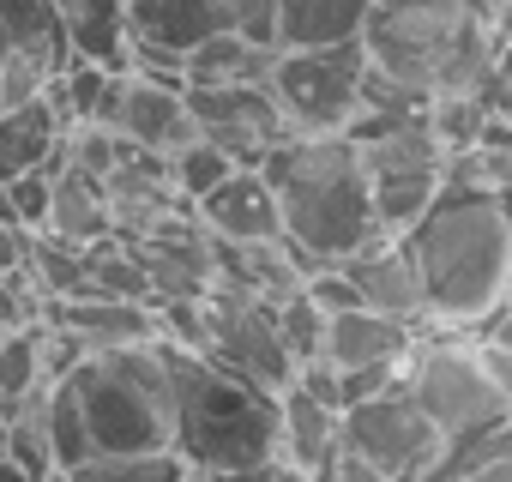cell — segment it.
<instances>
[{"label":"cell","mask_w":512,"mask_h":482,"mask_svg":"<svg viewBox=\"0 0 512 482\" xmlns=\"http://www.w3.org/2000/svg\"><path fill=\"white\" fill-rule=\"evenodd\" d=\"M422 284L428 326L440 332H476L500 302L512 278V199L446 181L434 205L398 235Z\"/></svg>","instance_id":"6da1fadb"},{"label":"cell","mask_w":512,"mask_h":482,"mask_svg":"<svg viewBox=\"0 0 512 482\" xmlns=\"http://www.w3.org/2000/svg\"><path fill=\"white\" fill-rule=\"evenodd\" d=\"M500 25H506V0H374L362 49L368 61L422 91H482L500 55Z\"/></svg>","instance_id":"7a4b0ae2"},{"label":"cell","mask_w":512,"mask_h":482,"mask_svg":"<svg viewBox=\"0 0 512 482\" xmlns=\"http://www.w3.org/2000/svg\"><path fill=\"white\" fill-rule=\"evenodd\" d=\"M266 181L278 193L284 241H296L314 266H344L350 254H362L368 241L386 235L374 217L362 145L350 133H326V139L290 133L266 157Z\"/></svg>","instance_id":"3957f363"},{"label":"cell","mask_w":512,"mask_h":482,"mask_svg":"<svg viewBox=\"0 0 512 482\" xmlns=\"http://www.w3.org/2000/svg\"><path fill=\"white\" fill-rule=\"evenodd\" d=\"M169 398H175V458L199 476H235L278 458V392L253 386L211 362L205 350H181L163 338Z\"/></svg>","instance_id":"277c9868"},{"label":"cell","mask_w":512,"mask_h":482,"mask_svg":"<svg viewBox=\"0 0 512 482\" xmlns=\"http://www.w3.org/2000/svg\"><path fill=\"white\" fill-rule=\"evenodd\" d=\"M67 386L79 398L91 458L97 452H169L175 446V398H169L163 338L91 350L67 374Z\"/></svg>","instance_id":"5b68a950"},{"label":"cell","mask_w":512,"mask_h":482,"mask_svg":"<svg viewBox=\"0 0 512 482\" xmlns=\"http://www.w3.org/2000/svg\"><path fill=\"white\" fill-rule=\"evenodd\" d=\"M404 386L416 392V404L434 416V428L446 434V446H470V440H488L512 422V404L488 386L482 362H476V344L470 338H416L410 362H404Z\"/></svg>","instance_id":"8992f818"},{"label":"cell","mask_w":512,"mask_h":482,"mask_svg":"<svg viewBox=\"0 0 512 482\" xmlns=\"http://www.w3.org/2000/svg\"><path fill=\"white\" fill-rule=\"evenodd\" d=\"M362 79H368V49L356 37V43H332V49H278V67H272L266 91H272L290 133L326 139V133L356 127Z\"/></svg>","instance_id":"52a82bcc"},{"label":"cell","mask_w":512,"mask_h":482,"mask_svg":"<svg viewBox=\"0 0 512 482\" xmlns=\"http://www.w3.org/2000/svg\"><path fill=\"white\" fill-rule=\"evenodd\" d=\"M338 440L368 458L386 482H422L440 458H446V434L434 428V416L416 404V392L398 380L362 404H350L338 416Z\"/></svg>","instance_id":"ba28073f"},{"label":"cell","mask_w":512,"mask_h":482,"mask_svg":"<svg viewBox=\"0 0 512 482\" xmlns=\"http://www.w3.org/2000/svg\"><path fill=\"white\" fill-rule=\"evenodd\" d=\"M356 145H362V169H368V193H374L380 229L404 235L434 205V193L446 187V163L452 157L440 151V139L428 133V121L386 127V133H368Z\"/></svg>","instance_id":"9c48e42d"},{"label":"cell","mask_w":512,"mask_h":482,"mask_svg":"<svg viewBox=\"0 0 512 482\" xmlns=\"http://www.w3.org/2000/svg\"><path fill=\"white\" fill-rule=\"evenodd\" d=\"M205 326H211V338H205L211 362H223L229 374L266 386V392H290L296 362L278 332V302H266L247 284H217L205 296Z\"/></svg>","instance_id":"30bf717a"},{"label":"cell","mask_w":512,"mask_h":482,"mask_svg":"<svg viewBox=\"0 0 512 482\" xmlns=\"http://www.w3.org/2000/svg\"><path fill=\"white\" fill-rule=\"evenodd\" d=\"M187 115L205 145H217L235 169H266V157L290 139L266 85H187Z\"/></svg>","instance_id":"8fae6325"},{"label":"cell","mask_w":512,"mask_h":482,"mask_svg":"<svg viewBox=\"0 0 512 482\" xmlns=\"http://www.w3.org/2000/svg\"><path fill=\"white\" fill-rule=\"evenodd\" d=\"M127 25H133V67L127 73H157L187 85V55L229 31L223 25V0H127Z\"/></svg>","instance_id":"7c38bea8"},{"label":"cell","mask_w":512,"mask_h":482,"mask_svg":"<svg viewBox=\"0 0 512 482\" xmlns=\"http://www.w3.org/2000/svg\"><path fill=\"white\" fill-rule=\"evenodd\" d=\"M127 145L139 151H157L169 157L175 145L193 139V115H187V85L181 79H157V73H121L115 85V103H109V121Z\"/></svg>","instance_id":"4fadbf2b"},{"label":"cell","mask_w":512,"mask_h":482,"mask_svg":"<svg viewBox=\"0 0 512 482\" xmlns=\"http://www.w3.org/2000/svg\"><path fill=\"white\" fill-rule=\"evenodd\" d=\"M193 217H199L217 241H229V248H253V241H278V235H284L278 193H272L266 169H229V175L193 205Z\"/></svg>","instance_id":"5bb4252c"},{"label":"cell","mask_w":512,"mask_h":482,"mask_svg":"<svg viewBox=\"0 0 512 482\" xmlns=\"http://www.w3.org/2000/svg\"><path fill=\"white\" fill-rule=\"evenodd\" d=\"M416 332L422 326H404L392 314H374V308H344L326 320V350L320 362H332L338 374H368V368H404L410 350H416Z\"/></svg>","instance_id":"9a60e30c"},{"label":"cell","mask_w":512,"mask_h":482,"mask_svg":"<svg viewBox=\"0 0 512 482\" xmlns=\"http://www.w3.org/2000/svg\"><path fill=\"white\" fill-rule=\"evenodd\" d=\"M338 272L356 284L362 308H374V314H392V320H404V326H428L422 284H416V266H410V254H404V241H398V235H380V241H368V248H362V254H350Z\"/></svg>","instance_id":"2e32d148"},{"label":"cell","mask_w":512,"mask_h":482,"mask_svg":"<svg viewBox=\"0 0 512 482\" xmlns=\"http://www.w3.org/2000/svg\"><path fill=\"white\" fill-rule=\"evenodd\" d=\"M67 133H73V121L55 103V91L0 109V181L31 175V169H61L67 163Z\"/></svg>","instance_id":"e0dca14e"},{"label":"cell","mask_w":512,"mask_h":482,"mask_svg":"<svg viewBox=\"0 0 512 482\" xmlns=\"http://www.w3.org/2000/svg\"><path fill=\"white\" fill-rule=\"evenodd\" d=\"M61 37L73 49V61L127 73L133 67V25H127V0H49Z\"/></svg>","instance_id":"ac0fdd59"},{"label":"cell","mask_w":512,"mask_h":482,"mask_svg":"<svg viewBox=\"0 0 512 482\" xmlns=\"http://www.w3.org/2000/svg\"><path fill=\"white\" fill-rule=\"evenodd\" d=\"M37 235L73 241V248H97V241H109L115 235V211H109L103 175H91L79 163H61L55 169V193H49V223Z\"/></svg>","instance_id":"d6986e66"},{"label":"cell","mask_w":512,"mask_h":482,"mask_svg":"<svg viewBox=\"0 0 512 482\" xmlns=\"http://www.w3.org/2000/svg\"><path fill=\"white\" fill-rule=\"evenodd\" d=\"M49 320H61L67 332H79L91 350H115V344H151L157 332V308L151 302H121V296H79V302H49Z\"/></svg>","instance_id":"ffe728a7"},{"label":"cell","mask_w":512,"mask_h":482,"mask_svg":"<svg viewBox=\"0 0 512 482\" xmlns=\"http://www.w3.org/2000/svg\"><path fill=\"white\" fill-rule=\"evenodd\" d=\"M374 0H278V49L356 43Z\"/></svg>","instance_id":"44dd1931"},{"label":"cell","mask_w":512,"mask_h":482,"mask_svg":"<svg viewBox=\"0 0 512 482\" xmlns=\"http://www.w3.org/2000/svg\"><path fill=\"white\" fill-rule=\"evenodd\" d=\"M278 404H284V416H278V464H296V470L314 476L338 452V410H326L302 386L278 392Z\"/></svg>","instance_id":"7402d4cb"},{"label":"cell","mask_w":512,"mask_h":482,"mask_svg":"<svg viewBox=\"0 0 512 482\" xmlns=\"http://www.w3.org/2000/svg\"><path fill=\"white\" fill-rule=\"evenodd\" d=\"M278 67V49L272 43H247L235 31H217L205 37L193 55H187V85H266Z\"/></svg>","instance_id":"603a6c76"},{"label":"cell","mask_w":512,"mask_h":482,"mask_svg":"<svg viewBox=\"0 0 512 482\" xmlns=\"http://www.w3.org/2000/svg\"><path fill=\"white\" fill-rule=\"evenodd\" d=\"M43 320L7 332V344H0V416H13L31 392H43Z\"/></svg>","instance_id":"cb8c5ba5"},{"label":"cell","mask_w":512,"mask_h":482,"mask_svg":"<svg viewBox=\"0 0 512 482\" xmlns=\"http://www.w3.org/2000/svg\"><path fill=\"white\" fill-rule=\"evenodd\" d=\"M73 482H181L187 464L175 452H97L67 470Z\"/></svg>","instance_id":"d4e9b609"},{"label":"cell","mask_w":512,"mask_h":482,"mask_svg":"<svg viewBox=\"0 0 512 482\" xmlns=\"http://www.w3.org/2000/svg\"><path fill=\"white\" fill-rule=\"evenodd\" d=\"M229 169H235V163H229L217 145H205L199 133H193L187 145H175V151H169V187H175V199H181L187 211H193V205H199V199H205Z\"/></svg>","instance_id":"484cf974"},{"label":"cell","mask_w":512,"mask_h":482,"mask_svg":"<svg viewBox=\"0 0 512 482\" xmlns=\"http://www.w3.org/2000/svg\"><path fill=\"white\" fill-rule=\"evenodd\" d=\"M278 332H284V350H290L296 368L320 362V350H326V314L308 302V290H296L290 302H278Z\"/></svg>","instance_id":"4316f807"},{"label":"cell","mask_w":512,"mask_h":482,"mask_svg":"<svg viewBox=\"0 0 512 482\" xmlns=\"http://www.w3.org/2000/svg\"><path fill=\"white\" fill-rule=\"evenodd\" d=\"M223 25L247 43H272L278 49V0H223Z\"/></svg>","instance_id":"83f0119b"},{"label":"cell","mask_w":512,"mask_h":482,"mask_svg":"<svg viewBox=\"0 0 512 482\" xmlns=\"http://www.w3.org/2000/svg\"><path fill=\"white\" fill-rule=\"evenodd\" d=\"M7 193H13V211H19V223L37 235L43 223H49V193H55V169H31V175H13L7 181Z\"/></svg>","instance_id":"f1b7e54d"},{"label":"cell","mask_w":512,"mask_h":482,"mask_svg":"<svg viewBox=\"0 0 512 482\" xmlns=\"http://www.w3.org/2000/svg\"><path fill=\"white\" fill-rule=\"evenodd\" d=\"M458 482H512V428H500V434H494V446H488V452L458 476Z\"/></svg>","instance_id":"f546056e"},{"label":"cell","mask_w":512,"mask_h":482,"mask_svg":"<svg viewBox=\"0 0 512 482\" xmlns=\"http://www.w3.org/2000/svg\"><path fill=\"white\" fill-rule=\"evenodd\" d=\"M314 482H386V476H380V470H374L368 458H356V452H350V446L338 440V452H332V458H326V464L314 470Z\"/></svg>","instance_id":"4dcf8cb0"},{"label":"cell","mask_w":512,"mask_h":482,"mask_svg":"<svg viewBox=\"0 0 512 482\" xmlns=\"http://www.w3.org/2000/svg\"><path fill=\"white\" fill-rule=\"evenodd\" d=\"M470 344H476V362H482L488 386L512 404V350H506V344H494V338H470Z\"/></svg>","instance_id":"1f68e13d"},{"label":"cell","mask_w":512,"mask_h":482,"mask_svg":"<svg viewBox=\"0 0 512 482\" xmlns=\"http://www.w3.org/2000/svg\"><path fill=\"white\" fill-rule=\"evenodd\" d=\"M476 338H494V344H506V350H512V302H500V308L476 326Z\"/></svg>","instance_id":"d6a6232c"},{"label":"cell","mask_w":512,"mask_h":482,"mask_svg":"<svg viewBox=\"0 0 512 482\" xmlns=\"http://www.w3.org/2000/svg\"><path fill=\"white\" fill-rule=\"evenodd\" d=\"M0 482H37V476H31V470L13 458V452H0Z\"/></svg>","instance_id":"836d02e7"},{"label":"cell","mask_w":512,"mask_h":482,"mask_svg":"<svg viewBox=\"0 0 512 482\" xmlns=\"http://www.w3.org/2000/svg\"><path fill=\"white\" fill-rule=\"evenodd\" d=\"M266 482H314V476H308V470H296V464H272V476H266Z\"/></svg>","instance_id":"e575fe53"},{"label":"cell","mask_w":512,"mask_h":482,"mask_svg":"<svg viewBox=\"0 0 512 482\" xmlns=\"http://www.w3.org/2000/svg\"><path fill=\"white\" fill-rule=\"evenodd\" d=\"M7 55H13V37H7V25H0V73H7Z\"/></svg>","instance_id":"d590c367"},{"label":"cell","mask_w":512,"mask_h":482,"mask_svg":"<svg viewBox=\"0 0 512 482\" xmlns=\"http://www.w3.org/2000/svg\"><path fill=\"white\" fill-rule=\"evenodd\" d=\"M181 482H217V476H199V470H187V476H181Z\"/></svg>","instance_id":"8d00e7d4"},{"label":"cell","mask_w":512,"mask_h":482,"mask_svg":"<svg viewBox=\"0 0 512 482\" xmlns=\"http://www.w3.org/2000/svg\"><path fill=\"white\" fill-rule=\"evenodd\" d=\"M0 344H7V332H0Z\"/></svg>","instance_id":"74e56055"}]
</instances>
